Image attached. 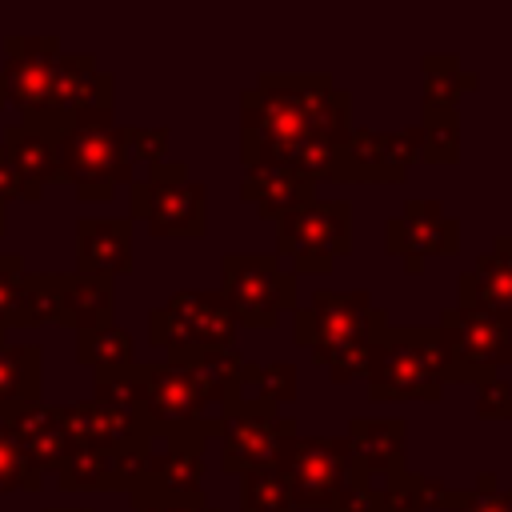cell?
<instances>
[{"label": "cell", "instance_id": "6da1fadb", "mask_svg": "<svg viewBox=\"0 0 512 512\" xmlns=\"http://www.w3.org/2000/svg\"><path fill=\"white\" fill-rule=\"evenodd\" d=\"M352 132V100L328 72H264L240 96V160L244 168H284L304 136L344 144Z\"/></svg>", "mask_w": 512, "mask_h": 512}, {"label": "cell", "instance_id": "f907efd6", "mask_svg": "<svg viewBox=\"0 0 512 512\" xmlns=\"http://www.w3.org/2000/svg\"><path fill=\"white\" fill-rule=\"evenodd\" d=\"M4 104H8V100H4V88H0V108H4Z\"/></svg>", "mask_w": 512, "mask_h": 512}, {"label": "cell", "instance_id": "277c9868", "mask_svg": "<svg viewBox=\"0 0 512 512\" xmlns=\"http://www.w3.org/2000/svg\"><path fill=\"white\" fill-rule=\"evenodd\" d=\"M140 416L156 440L188 444L200 452L208 436L224 432V416H212L200 380L176 360L140 364Z\"/></svg>", "mask_w": 512, "mask_h": 512}, {"label": "cell", "instance_id": "60d3db41", "mask_svg": "<svg viewBox=\"0 0 512 512\" xmlns=\"http://www.w3.org/2000/svg\"><path fill=\"white\" fill-rule=\"evenodd\" d=\"M476 416L480 420H512V384L508 380H488L476 388Z\"/></svg>", "mask_w": 512, "mask_h": 512}, {"label": "cell", "instance_id": "e575fe53", "mask_svg": "<svg viewBox=\"0 0 512 512\" xmlns=\"http://www.w3.org/2000/svg\"><path fill=\"white\" fill-rule=\"evenodd\" d=\"M24 324H60V272L24 276Z\"/></svg>", "mask_w": 512, "mask_h": 512}, {"label": "cell", "instance_id": "74e56055", "mask_svg": "<svg viewBox=\"0 0 512 512\" xmlns=\"http://www.w3.org/2000/svg\"><path fill=\"white\" fill-rule=\"evenodd\" d=\"M372 512H424L420 476L396 472L388 480H372Z\"/></svg>", "mask_w": 512, "mask_h": 512}, {"label": "cell", "instance_id": "d6986e66", "mask_svg": "<svg viewBox=\"0 0 512 512\" xmlns=\"http://www.w3.org/2000/svg\"><path fill=\"white\" fill-rule=\"evenodd\" d=\"M460 308L488 312L512 328V236H496L492 248L456 280Z\"/></svg>", "mask_w": 512, "mask_h": 512}, {"label": "cell", "instance_id": "8d00e7d4", "mask_svg": "<svg viewBox=\"0 0 512 512\" xmlns=\"http://www.w3.org/2000/svg\"><path fill=\"white\" fill-rule=\"evenodd\" d=\"M44 476L32 468V460L20 452V444L0 424V496L4 492H40Z\"/></svg>", "mask_w": 512, "mask_h": 512}, {"label": "cell", "instance_id": "bcb514c9", "mask_svg": "<svg viewBox=\"0 0 512 512\" xmlns=\"http://www.w3.org/2000/svg\"><path fill=\"white\" fill-rule=\"evenodd\" d=\"M16 196H20V180H16V168H12V160H8V152L0 144V204H8Z\"/></svg>", "mask_w": 512, "mask_h": 512}, {"label": "cell", "instance_id": "4dcf8cb0", "mask_svg": "<svg viewBox=\"0 0 512 512\" xmlns=\"http://www.w3.org/2000/svg\"><path fill=\"white\" fill-rule=\"evenodd\" d=\"M420 128V160L424 164H456L460 160V116L456 108H424Z\"/></svg>", "mask_w": 512, "mask_h": 512}, {"label": "cell", "instance_id": "5bb4252c", "mask_svg": "<svg viewBox=\"0 0 512 512\" xmlns=\"http://www.w3.org/2000/svg\"><path fill=\"white\" fill-rule=\"evenodd\" d=\"M4 68H0V88L4 100L16 104L24 116L52 112V76L60 60V40L56 36H8L4 40Z\"/></svg>", "mask_w": 512, "mask_h": 512}, {"label": "cell", "instance_id": "7dc6e473", "mask_svg": "<svg viewBox=\"0 0 512 512\" xmlns=\"http://www.w3.org/2000/svg\"><path fill=\"white\" fill-rule=\"evenodd\" d=\"M472 492H476V496H488V492H500V488H496V476H492V472H480V476H476V484H472Z\"/></svg>", "mask_w": 512, "mask_h": 512}, {"label": "cell", "instance_id": "3957f363", "mask_svg": "<svg viewBox=\"0 0 512 512\" xmlns=\"http://www.w3.org/2000/svg\"><path fill=\"white\" fill-rule=\"evenodd\" d=\"M444 396V352L436 324H412L396 328L376 340L372 368H368V400L392 404V400H428L436 404Z\"/></svg>", "mask_w": 512, "mask_h": 512}, {"label": "cell", "instance_id": "603a6c76", "mask_svg": "<svg viewBox=\"0 0 512 512\" xmlns=\"http://www.w3.org/2000/svg\"><path fill=\"white\" fill-rule=\"evenodd\" d=\"M240 200L252 204L264 220H280L304 204L316 200V184L304 180L300 172L292 168H244V184H240Z\"/></svg>", "mask_w": 512, "mask_h": 512}, {"label": "cell", "instance_id": "4fadbf2b", "mask_svg": "<svg viewBox=\"0 0 512 512\" xmlns=\"http://www.w3.org/2000/svg\"><path fill=\"white\" fill-rule=\"evenodd\" d=\"M384 248L404 260L408 276H420L428 256L460 252V220L448 216L440 200H408L404 212L384 224Z\"/></svg>", "mask_w": 512, "mask_h": 512}, {"label": "cell", "instance_id": "1f68e13d", "mask_svg": "<svg viewBox=\"0 0 512 512\" xmlns=\"http://www.w3.org/2000/svg\"><path fill=\"white\" fill-rule=\"evenodd\" d=\"M244 400H260L272 408H284L296 400V364L272 360V364H248L244 368Z\"/></svg>", "mask_w": 512, "mask_h": 512}, {"label": "cell", "instance_id": "7402d4cb", "mask_svg": "<svg viewBox=\"0 0 512 512\" xmlns=\"http://www.w3.org/2000/svg\"><path fill=\"white\" fill-rule=\"evenodd\" d=\"M112 76L96 68V56H68L60 52L56 76H52V112L68 116L80 108H112Z\"/></svg>", "mask_w": 512, "mask_h": 512}, {"label": "cell", "instance_id": "44dd1931", "mask_svg": "<svg viewBox=\"0 0 512 512\" xmlns=\"http://www.w3.org/2000/svg\"><path fill=\"white\" fill-rule=\"evenodd\" d=\"M76 272L88 276H128L132 272V224L128 220H80L76 224Z\"/></svg>", "mask_w": 512, "mask_h": 512}, {"label": "cell", "instance_id": "d4e9b609", "mask_svg": "<svg viewBox=\"0 0 512 512\" xmlns=\"http://www.w3.org/2000/svg\"><path fill=\"white\" fill-rule=\"evenodd\" d=\"M116 316V280L88 272H60V324L88 332L112 324Z\"/></svg>", "mask_w": 512, "mask_h": 512}, {"label": "cell", "instance_id": "ab89813d", "mask_svg": "<svg viewBox=\"0 0 512 512\" xmlns=\"http://www.w3.org/2000/svg\"><path fill=\"white\" fill-rule=\"evenodd\" d=\"M124 144H128V160H144L148 168L164 160L168 152V128H124Z\"/></svg>", "mask_w": 512, "mask_h": 512}, {"label": "cell", "instance_id": "8fae6325", "mask_svg": "<svg viewBox=\"0 0 512 512\" xmlns=\"http://www.w3.org/2000/svg\"><path fill=\"white\" fill-rule=\"evenodd\" d=\"M352 248V208L344 200H312L276 220V256L292 260L296 272L328 276L336 256Z\"/></svg>", "mask_w": 512, "mask_h": 512}, {"label": "cell", "instance_id": "d590c367", "mask_svg": "<svg viewBox=\"0 0 512 512\" xmlns=\"http://www.w3.org/2000/svg\"><path fill=\"white\" fill-rule=\"evenodd\" d=\"M92 400H100V404H108L116 412L140 416V364L96 372V396Z\"/></svg>", "mask_w": 512, "mask_h": 512}, {"label": "cell", "instance_id": "ee69618b", "mask_svg": "<svg viewBox=\"0 0 512 512\" xmlns=\"http://www.w3.org/2000/svg\"><path fill=\"white\" fill-rule=\"evenodd\" d=\"M328 512H372V480H360L352 488H344Z\"/></svg>", "mask_w": 512, "mask_h": 512}, {"label": "cell", "instance_id": "681fc988", "mask_svg": "<svg viewBox=\"0 0 512 512\" xmlns=\"http://www.w3.org/2000/svg\"><path fill=\"white\" fill-rule=\"evenodd\" d=\"M4 228H8V224H4V204H0V236H4Z\"/></svg>", "mask_w": 512, "mask_h": 512}, {"label": "cell", "instance_id": "7a4b0ae2", "mask_svg": "<svg viewBox=\"0 0 512 512\" xmlns=\"http://www.w3.org/2000/svg\"><path fill=\"white\" fill-rule=\"evenodd\" d=\"M56 168L80 200H112V188L132 184L124 128L116 124L112 108H80L60 116Z\"/></svg>", "mask_w": 512, "mask_h": 512}, {"label": "cell", "instance_id": "8992f818", "mask_svg": "<svg viewBox=\"0 0 512 512\" xmlns=\"http://www.w3.org/2000/svg\"><path fill=\"white\" fill-rule=\"evenodd\" d=\"M132 220L148 224L160 240H200L208 232L204 184L188 176L180 160H160L144 180H132Z\"/></svg>", "mask_w": 512, "mask_h": 512}, {"label": "cell", "instance_id": "cb8c5ba5", "mask_svg": "<svg viewBox=\"0 0 512 512\" xmlns=\"http://www.w3.org/2000/svg\"><path fill=\"white\" fill-rule=\"evenodd\" d=\"M368 472V480H388L404 472V452H408V424L404 420H352L344 436Z\"/></svg>", "mask_w": 512, "mask_h": 512}, {"label": "cell", "instance_id": "30bf717a", "mask_svg": "<svg viewBox=\"0 0 512 512\" xmlns=\"http://www.w3.org/2000/svg\"><path fill=\"white\" fill-rule=\"evenodd\" d=\"M236 316L220 292H176L164 308L148 312V344L176 352H228L236 344Z\"/></svg>", "mask_w": 512, "mask_h": 512}, {"label": "cell", "instance_id": "7bdbcfd3", "mask_svg": "<svg viewBox=\"0 0 512 512\" xmlns=\"http://www.w3.org/2000/svg\"><path fill=\"white\" fill-rule=\"evenodd\" d=\"M468 488H448L444 480L436 476H420V500H424V512L428 508H448V512H460L468 504Z\"/></svg>", "mask_w": 512, "mask_h": 512}, {"label": "cell", "instance_id": "2e32d148", "mask_svg": "<svg viewBox=\"0 0 512 512\" xmlns=\"http://www.w3.org/2000/svg\"><path fill=\"white\" fill-rule=\"evenodd\" d=\"M56 420L72 448H104V452H148L152 428L144 416L116 412L100 400H72L56 404Z\"/></svg>", "mask_w": 512, "mask_h": 512}, {"label": "cell", "instance_id": "f546056e", "mask_svg": "<svg viewBox=\"0 0 512 512\" xmlns=\"http://www.w3.org/2000/svg\"><path fill=\"white\" fill-rule=\"evenodd\" d=\"M76 360L88 364L92 372L128 368V364H136V356H132V336H128L120 324H100V328L76 332Z\"/></svg>", "mask_w": 512, "mask_h": 512}, {"label": "cell", "instance_id": "f35d334b", "mask_svg": "<svg viewBox=\"0 0 512 512\" xmlns=\"http://www.w3.org/2000/svg\"><path fill=\"white\" fill-rule=\"evenodd\" d=\"M132 512H216L200 492L188 496H172V492H156V488H132Z\"/></svg>", "mask_w": 512, "mask_h": 512}, {"label": "cell", "instance_id": "c3c4849f", "mask_svg": "<svg viewBox=\"0 0 512 512\" xmlns=\"http://www.w3.org/2000/svg\"><path fill=\"white\" fill-rule=\"evenodd\" d=\"M44 512H88V508H44Z\"/></svg>", "mask_w": 512, "mask_h": 512}, {"label": "cell", "instance_id": "9a60e30c", "mask_svg": "<svg viewBox=\"0 0 512 512\" xmlns=\"http://www.w3.org/2000/svg\"><path fill=\"white\" fill-rule=\"evenodd\" d=\"M420 160V128H352L344 140L348 184H404L412 164Z\"/></svg>", "mask_w": 512, "mask_h": 512}, {"label": "cell", "instance_id": "9c48e42d", "mask_svg": "<svg viewBox=\"0 0 512 512\" xmlns=\"http://www.w3.org/2000/svg\"><path fill=\"white\" fill-rule=\"evenodd\" d=\"M220 296L228 300L236 324L276 328L296 312V276L280 268L276 256L228 252L220 260Z\"/></svg>", "mask_w": 512, "mask_h": 512}, {"label": "cell", "instance_id": "7c38bea8", "mask_svg": "<svg viewBox=\"0 0 512 512\" xmlns=\"http://www.w3.org/2000/svg\"><path fill=\"white\" fill-rule=\"evenodd\" d=\"M296 420L284 416L272 404L260 400H240L228 416H224V448H220V468L232 476H244L252 468L276 464L284 456V448L296 440Z\"/></svg>", "mask_w": 512, "mask_h": 512}, {"label": "cell", "instance_id": "5b68a950", "mask_svg": "<svg viewBox=\"0 0 512 512\" xmlns=\"http://www.w3.org/2000/svg\"><path fill=\"white\" fill-rule=\"evenodd\" d=\"M384 332H388V312L376 308L364 288L356 292L316 288L312 304L292 312V340L308 348V356L324 368L356 344H376Z\"/></svg>", "mask_w": 512, "mask_h": 512}, {"label": "cell", "instance_id": "e0dca14e", "mask_svg": "<svg viewBox=\"0 0 512 512\" xmlns=\"http://www.w3.org/2000/svg\"><path fill=\"white\" fill-rule=\"evenodd\" d=\"M56 136H60V112H36L24 116L4 132V152L20 180V200L36 204L52 180H60L56 168Z\"/></svg>", "mask_w": 512, "mask_h": 512}, {"label": "cell", "instance_id": "836d02e7", "mask_svg": "<svg viewBox=\"0 0 512 512\" xmlns=\"http://www.w3.org/2000/svg\"><path fill=\"white\" fill-rule=\"evenodd\" d=\"M24 260L16 252H0V340L8 328H28L24 324Z\"/></svg>", "mask_w": 512, "mask_h": 512}, {"label": "cell", "instance_id": "ffe728a7", "mask_svg": "<svg viewBox=\"0 0 512 512\" xmlns=\"http://www.w3.org/2000/svg\"><path fill=\"white\" fill-rule=\"evenodd\" d=\"M0 424H4V432L20 444V452L32 460V468H36L40 476L56 472V468L64 464V456L72 452V444H68V436H64V428H60V420H56V408H48V404H40V400L0 408Z\"/></svg>", "mask_w": 512, "mask_h": 512}, {"label": "cell", "instance_id": "b9f144b4", "mask_svg": "<svg viewBox=\"0 0 512 512\" xmlns=\"http://www.w3.org/2000/svg\"><path fill=\"white\" fill-rule=\"evenodd\" d=\"M372 348H376V344H356V348H348L344 356H336V360L328 364L332 380H336V384H348V380H368V368H372Z\"/></svg>", "mask_w": 512, "mask_h": 512}, {"label": "cell", "instance_id": "f1b7e54d", "mask_svg": "<svg viewBox=\"0 0 512 512\" xmlns=\"http://www.w3.org/2000/svg\"><path fill=\"white\" fill-rule=\"evenodd\" d=\"M40 400V348L0 340V408Z\"/></svg>", "mask_w": 512, "mask_h": 512}, {"label": "cell", "instance_id": "f6af8a7d", "mask_svg": "<svg viewBox=\"0 0 512 512\" xmlns=\"http://www.w3.org/2000/svg\"><path fill=\"white\" fill-rule=\"evenodd\" d=\"M472 492V488H468ZM460 512H512V492H488V496H468V504Z\"/></svg>", "mask_w": 512, "mask_h": 512}, {"label": "cell", "instance_id": "83f0119b", "mask_svg": "<svg viewBox=\"0 0 512 512\" xmlns=\"http://www.w3.org/2000/svg\"><path fill=\"white\" fill-rule=\"evenodd\" d=\"M420 72H424V108H456L460 96L480 88V80L464 72L460 56L452 52H424Z\"/></svg>", "mask_w": 512, "mask_h": 512}, {"label": "cell", "instance_id": "4316f807", "mask_svg": "<svg viewBox=\"0 0 512 512\" xmlns=\"http://www.w3.org/2000/svg\"><path fill=\"white\" fill-rule=\"evenodd\" d=\"M204 480V452L188 448V444H172V440H156L152 436V452H148V472L136 488H156V492H172V496H188L200 492Z\"/></svg>", "mask_w": 512, "mask_h": 512}, {"label": "cell", "instance_id": "ba28073f", "mask_svg": "<svg viewBox=\"0 0 512 512\" xmlns=\"http://www.w3.org/2000/svg\"><path fill=\"white\" fill-rule=\"evenodd\" d=\"M440 352H444V384H488L500 368L512 364V328L476 308H444L440 324Z\"/></svg>", "mask_w": 512, "mask_h": 512}, {"label": "cell", "instance_id": "52a82bcc", "mask_svg": "<svg viewBox=\"0 0 512 512\" xmlns=\"http://www.w3.org/2000/svg\"><path fill=\"white\" fill-rule=\"evenodd\" d=\"M276 468L284 472L288 500L296 512L300 508L328 512L344 488L368 480V472L360 468V460L344 436H296L284 448V456L276 460Z\"/></svg>", "mask_w": 512, "mask_h": 512}, {"label": "cell", "instance_id": "484cf974", "mask_svg": "<svg viewBox=\"0 0 512 512\" xmlns=\"http://www.w3.org/2000/svg\"><path fill=\"white\" fill-rule=\"evenodd\" d=\"M164 360L184 364L200 380L208 404L220 416H228L244 400V368H248V360L236 348H228V352H176V356H164Z\"/></svg>", "mask_w": 512, "mask_h": 512}, {"label": "cell", "instance_id": "ac0fdd59", "mask_svg": "<svg viewBox=\"0 0 512 512\" xmlns=\"http://www.w3.org/2000/svg\"><path fill=\"white\" fill-rule=\"evenodd\" d=\"M148 452L72 448L56 468V488L60 492H132L148 472Z\"/></svg>", "mask_w": 512, "mask_h": 512}, {"label": "cell", "instance_id": "d6a6232c", "mask_svg": "<svg viewBox=\"0 0 512 512\" xmlns=\"http://www.w3.org/2000/svg\"><path fill=\"white\" fill-rule=\"evenodd\" d=\"M240 512H296L288 500L284 472L276 464H264L240 476Z\"/></svg>", "mask_w": 512, "mask_h": 512}]
</instances>
